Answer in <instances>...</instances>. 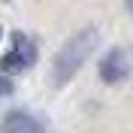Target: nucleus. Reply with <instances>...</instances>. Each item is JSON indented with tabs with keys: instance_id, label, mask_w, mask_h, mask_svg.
<instances>
[{
	"instance_id": "nucleus-4",
	"label": "nucleus",
	"mask_w": 133,
	"mask_h": 133,
	"mask_svg": "<svg viewBox=\"0 0 133 133\" xmlns=\"http://www.w3.org/2000/svg\"><path fill=\"white\" fill-rule=\"evenodd\" d=\"M0 133H45V130H42V124L33 115H27V112H12V115L3 118Z\"/></svg>"
},
{
	"instance_id": "nucleus-5",
	"label": "nucleus",
	"mask_w": 133,
	"mask_h": 133,
	"mask_svg": "<svg viewBox=\"0 0 133 133\" xmlns=\"http://www.w3.org/2000/svg\"><path fill=\"white\" fill-rule=\"evenodd\" d=\"M9 91H12L9 79H3V76H0V100H3V97H9Z\"/></svg>"
},
{
	"instance_id": "nucleus-3",
	"label": "nucleus",
	"mask_w": 133,
	"mask_h": 133,
	"mask_svg": "<svg viewBox=\"0 0 133 133\" xmlns=\"http://www.w3.org/2000/svg\"><path fill=\"white\" fill-rule=\"evenodd\" d=\"M127 73H130L127 55H124V51H118V49H112L106 58H103V64H100V79H103V82H109V85L124 82Z\"/></svg>"
},
{
	"instance_id": "nucleus-2",
	"label": "nucleus",
	"mask_w": 133,
	"mask_h": 133,
	"mask_svg": "<svg viewBox=\"0 0 133 133\" xmlns=\"http://www.w3.org/2000/svg\"><path fill=\"white\" fill-rule=\"evenodd\" d=\"M36 61V45L27 39L24 33H15L12 36V49L0 58V70L3 73H21Z\"/></svg>"
},
{
	"instance_id": "nucleus-1",
	"label": "nucleus",
	"mask_w": 133,
	"mask_h": 133,
	"mask_svg": "<svg viewBox=\"0 0 133 133\" xmlns=\"http://www.w3.org/2000/svg\"><path fill=\"white\" fill-rule=\"evenodd\" d=\"M94 45H97V30L94 27H85V30L76 33L73 39H66V45L58 51V58H55V70H51L55 85H66L70 82L82 70V64L91 58Z\"/></svg>"
}]
</instances>
